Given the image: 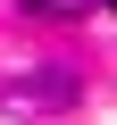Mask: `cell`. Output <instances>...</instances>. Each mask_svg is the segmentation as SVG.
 <instances>
[{
	"label": "cell",
	"instance_id": "1",
	"mask_svg": "<svg viewBox=\"0 0 117 125\" xmlns=\"http://www.w3.org/2000/svg\"><path fill=\"white\" fill-rule=\"evenodd\" d=\"M0 108L9 117H50V108H75V75L67 67H25L0 83Z\"/></svg>",
	"mask_w": 117,
	"mask_h": 125
},
{
	"label": "cell",
	"instance_id": "2",
	"mask_svg": "<svg viewBox=\"0 0 117 125\" xmlns=\"http://www.w3.org/2000/svg\"><path fill=\"white\" fill-rule=\"evenodd\" d=\"M100 9H117V0H100Z\"/></svg>",
	"mask_w": 117,
	"mask_h": 125
}]
</instances>
